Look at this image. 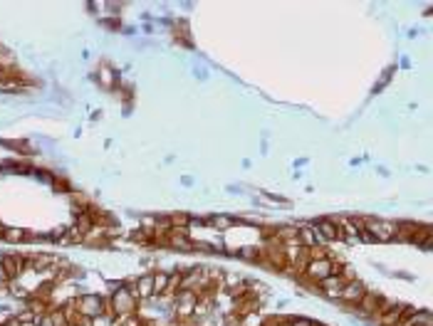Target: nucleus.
<instances>
[{
    "label": "nucleus",
    "instance_id": "nucleus-1",
    "mask_svg": "<svg viewBox=\"0 0 433 326\" xmlns=\"http://www.w3.org/2000/svg\"><path fill=\"white\" fill-rule=\"evenodd\" d=\"M310 262H307V267H305V272H307V277L312 279V282H322V279H327L329 274H332V262L327 260V257H322V252H315V250H310Z\"/></svg>",
    "mask_w": 433,
    "mask_h": 326
},
{
    "label": "nucleus",
    "instance_id": "nucleus-2",
    "mask_svg": "<svg viewBox=\"0 0 433 326\" xmlns=\"http://www.w3.org/2000/svg\"><path fill=\"white\" fill-rule=\"evenodd\" d=\"M112 306H114V311L119 316L131 314L134 306H136V292L129 289V287H119V292L112 296Z\"/></svg>",
    "mask_w": 433,
    "mask_h": 326
},
{
    "label": "nucleus",
    "instance_id": "nucleus-3",
    "mask_svg": "<svg viewBox=\"0 0 433 326\" xmlns=\"http://www.w3.org/2000/svg\"><path fill=\"white\" fill-rule=\"evenodd\" d=\"M77 309H80V314L85 319H94V316H102L104 314V301L97 294H85L80 299V306Z\"/></svg>",
    "mask_w": 433,
    "mask_h": 326
},
{
    "label": "nucleus",
    "instance_id": "nucleus-4",
    "mask_svg": "<svg viewBox=\"0 0 433 326\" xmlns=\"http://www.w3.org/2000/svg\"><path fill=\"white\" fill-rule=\"evenodd\" d=\"M322 287H319V292L324 296H329V299H339V294H342V289H344L346 279L344 277H337V274H329L327 279H322L319 282Z\"/></svg>",
    "mask_w": 433,
    "mask_h": 326
},
{
    "label": "nucleus",
    "instance_id": "nucleus-5",
    "mask_svg": "<svg viewBox=\"0 0 433 326\" xmlns=\"http://www.w3.org/2000/svg\"><path fill=\"white\" fill-rule=\"evenodd\" d=\"M315 230H317V235L322 237V240H342V228L334 223V220H327V218H322V220H317L315 225H312Z\"/></svg>",
    "mask_w": 433,
    "mask_h": 326
},
{
    "label": "nucleus",
    "instance_id": "nucleus-6",
    "mask_svg": "<svg viewBox=\"0 0 433 326\" xmlns=\"http://www.w3.org/2000/svg\"><path fill=\"white\" fill-rule=\"evenodd\" d=\"M364 294H367L364 284H362V282H356V279H351V282H346L344 284V289H342L339 299H344V301H349V304H356Z\"/></svg>",
    "mask_w": 433,
    "mask_h": 326
},
{
    "label": "nucleus",
    "instance_id": "nucleus-7",
    "mask_svg": "<svg viewBox=\"0 0 433 326\" xmlns=\"http://www.w3.org/2000/svg\"><path fill=\"white\" fill-rule=\"evenodd\" d=\"M23 257H15V255H5L3 260H0V267L5 269V274H8V279H13V277H18L20 272H23Z\"/></svg>",
    "mask_w": 433,
    "mask_h": 326
},
{
    "label": "nucleus",
    "instance_id": "nucleus-8",
    "mask_svg": "<svg viewBox=\"0 0 433 326\" xmlns=\"http://www.w3.org/2000/svg\"><path fill=\"white\" fill-rule=\"evenodd\" d=\"M356 306H359V314H362V316L376 314V306H379V296L372 294V292H367V294H364L362 299H359V301H356Z\"/></svg>",
    "mask_w": 433,
    "mask_h": 326
},
{
    "label": "nucleus",
    "instance_id": "nucleus-9",
    "mask_svg": "<svg viewBox=\"0 0 433 326\" xmlns=\"http://www.w3.org/2000/svg\"><path fill=\"white\" fill-rule=\"evenodd\" d=\"M136 294H139V299H149V296H154V274H146V277L139 279V289H136Z\"/></svg>",
    "mask_w": 433,
    "mask_h": 326
},
{
    "label": "nucleus",
    "instance_id": "nucleus-10",
    "mask_svg": "<svg viewBox=\"0 0 433 326\" xmlns=\"http://www.w3.org/2000/svg\"><path fill=\"white\" fill-rule=\"evenodd\" d=\"M208 225L215 228V230H228V228L235 225V220H233L231 215H213V218L208 220Z\"/></svg>",
    "mask_w": 433,
    "mask_h": 326
},
{
    "label": "nucleus",
    "instance_id": "nucleus-11",
    "mask_svg": "<svg viewBox=\"0 0 433 326\" xmlns=\"http://www.w3.org/2000/svg\"><path fill=\"white\" fill-rule=\"evenodd\" d=\"M164 292H169V274L159 272L154 274V294H164Z\"/></svg>",
    "mask_w": 433,
    "mask_h": 326
},
{
    "label": "nucleus",
    "instance_id": "nucleus-12",
    "mask_svg": "<svg viewBox=\"0 0 433 326\" xmlns=\"http://www.w3.org/2000/svg\"><path fill=\"white\" fill-rule=\"evenodd\" d=\"M114 79H116V74H114L112 67H102V69H99V82H102L104 87H114Z\"/></svg>",
    "mask_w": 433,
    "mask_h": 326
},
{
    "label": "nucleus",
    "instance_id": "nucleus-13",
    "mask_svg": "<svg viewBox=\"0 0 433 326\" xmlns=\"http://www.w3.org/2000/svg\"><path fill=\"white\" fill-rule=\"evenodd\" d=\"M238 257H243V260H258L260 257V250L258 247H253V245H245V247H238V252H235Z\"/></svg>",
    "mask_w": 433,
    "mask_h": 326
},
{
    "label": "nucleus",
    "instance_id": "nucleus-14",
    "mask_svg": "<svg viewBox=\"0 0 433 326\" xmlns=\"http://www.w3.org/2000/svg\"><path fill=\"white\" fill-rule=\"evenodd\" d=\"M3 237H5V240H10V242H15V240H23L25 233H23L20 228H3Z\"/></svg>",
    "mask_w": 433,
    "mask_h": 326
},
{
    "label": "nucleus",
    "instance_id": "nucleus-15",
    "mask_svg": "<svg viewBox=\"0 0 433 326\" xmlns=\"http://www.w3.org/2000/svg\"><path fill=\"white\" fill-rule=\"evenodd\" d=\"M287 324L290 326H312V321H307V319H290Z\"/></svg>",
    "mask_w": 433,
    "mask_h": 326
},
{
    "label": "nucleus",
    "instance_id": "nucleus-16",
    "mask_svg": "<svg viewBox=\"0 0 433 326\" xmlns=\"http://www.w3.org/2000/svg\"><path fill=\"white\" fill-rule=\"evenodd\" d=\"M3 326H20V321H18V319H10V321H5Z\"/></svg>",
    "mask_w": 433,
    "mask_h": 326
},
{
    "label": "nucleus",
    "instance_id": "nucleus-17",
    "mask_svg": "<svg viewBox=\"0 0 433 326\" xmlns=\"http://www.w3.org/2000/svg\"><path fill=\"white\" fill-rule=\"evenodd\" d=\"M42 326H52V321H50V316H45V319H42Z\"/></svg>",
    "mask_w": 433,
    "mask_h": 326
},
{
    "label": "nucleus",
    "instance_id": "nucleus-18",
    "mask_svg": "<svg viewBox=\"0 0 433 326\" xmlns=\"http://www.w3.org/2000/svg\"><path fill=\"white\" fill-rule=\"evenodd\" d=\"M0 235H3V228H0Z\"/></svg>",
    "mask_w": 433,
    "mask_h": 326
}]
</instances>
